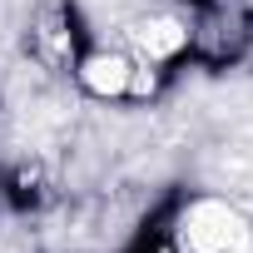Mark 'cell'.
Here are the masks:
<instances>
[{"label":"cell","mask_w":253,"mask_h":253,"mask_svg":"<svg viewBox=\"0 0 253 253\" xmlns=\"http://www.w3.org/2000/svg\"><path fill=\"white\" fill-rule=\"evenodd\" d=\"M253 50L248 0H189V60L204 70H228Z\"/></svg>","instance_id":"cell-2"},{"label":"cell","mask_w":253,"mask_h":253,"mask_svg":"<svg viewBox=\"0 0 253 253\" xmlns=\"http://www.w3.org/2000/svg\"><path fill=\"white\" fill-rule=\"evenodd\" d=\"M164 223L179 253H253V218L228 194H184Z\"/></svg>","instance_id":"cell-1"},{"label":"cell","mask_w":253,"mask_h":253,"mask_svg":"<svg viewBox=\"0 0 253 253\" xmlns=\"http://www.w3.org/2000/svg\"><path fill=\"white\" fill-rule=\"evenodd\" d=\"M70 80L80 84L84 99H99V104H139V99H154L164 84L159 70H144L124 45H94V40L75 60Z\"/></svg>","instance_id":"cell-3"},{"label":"cell","mask_w":253,"mask_h":253,"mask_svg":"<svg viewBox=\"0 0 253 253\" xmlns=\"http://www.w3.org/2000/svg\"><path fill=\"white\" fill-rule=\"evenodd\" d=\"M124 50H129L144 70L174 75L189 60V5H149L124 20Z\"/></svg>","instance_id":"cell-5"},{"label":"cell","mask_w":253,"mask_h":253,"mask_svg":"<svg viewBox=\"0 0 253 253\" xmlns=\"http://www.w3.org/2000/svg\"><path fill=\"white\" fill-rule=\"evenodd\" d=\"M248 5H253V0H248Z\"/></svg>","instance_id":"cell-8"},{"label":"cell","mask_w":253,"mask_h":253,"mask_svg":"<svg viewBox=\"0 0 253 253\" xmlns=\"http://www.w3.org/2000/svg\"><path fill=\"white\" fill-rule=\"evenodd\" d=\"M10 189H15V204H40V199L50 194L45 164H20V169L10 174Z\"/></svg>","instance_id":"cell-6"},{"label":"cell","mask_w":253,"mask_h":253,"mask_svg":"<svg viewBox=\"0 0 253 253\" xmlns=\"http://www.w3.org/2000/svg\"><path fill=\"white\" fill-rule=\"evenodd\" d=\"M129 253H179V243H174L169 223H154L149 233H139V238H134V248H129Z\"/></svg>","instance_id":"cell-7"},{"label":"cell","mask_w":253,"mask_h":253,"mask_svg":"<svg viewBox=\"0 0 253 253\" xmlns=\"http://www.w3.org/2000/svg\"><path fill=\"white\" fill-rule=\"evenodd\" d=\"M89 30L75 0H35L25 15V55L35 60V70L45 75H65L75 70V60L84 55Z\"/></svg>","instance_id":"cell-4"}]
</instances>
